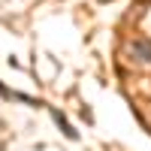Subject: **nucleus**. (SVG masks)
<instances>
[{
  "label": "nucleus",
  "mask_w": 151,
  "mask_h": 151,
  "mask_svg": "<svg viewBox=\"0 0 151 151\" xmlns=\"http://www.w3.org/2000/svg\"><path fill=\"white\" fill-rule=\"evenodd\" d=\"M55 121L60 124V130H64V133L70 136V139H76V130H73V127H70V124H67V118H64V115H60V112H55Z\"/></svg>",
  "instance_id": "1"
}]
</instances>
